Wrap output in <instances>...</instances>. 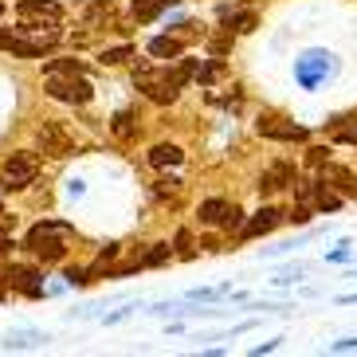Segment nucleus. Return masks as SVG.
I'll list each match as a JSON object with an SVG mask.
<instances>
[{
	"label": "nucleus",
	"mask_w": 357,
	"mask_h": 357,
	"mask_svg": "<svg viewBox=\"0 0 357 357\" xmlns=\"http://www.w3.org/2000/svg\"><path fill=\"white\" fill-rule=\"evenodd\" d=\"M47 95H52L55 102L83 106V102H91V95H95V86L86 83L83 75H47Z\"/></svg>",
	"instance_id": "obj_2"
},
{
	"label": "nucleus",
	"mask_w": 357,
	"mask_h": 357,
	"mask_svg": "<svg viewBox=\"0 0 357 357\" xmlns=\"http://www.w3.org/2000/svg\"><path fill=\"white\" fill-rule=\"evenodd\" d=\"M149 55H153V59H177V55H181V40L158 36V40L149 43Z\"/></svg>",
	"instance_id": "obj_15"
},
{
	"label": "nucleus",
	"mask_w": 357,
	"mask_h": 357,
	"mask_svg": "<svg viewBox=\"0 0 357 357\" xmlns=\"http://www.w3.org/2000/svg\"><path fill=\"white\" fill-rule=\"evenodd\" d=\"M165 259H169V243H158V248H153V252L146 255V263H149V267H161Z\"/></svg>",
	"instance_id": "obj_24"
},
{
	"label": "nucleus",
	"mask_w": 357,
	"mask_h": 357,
	"mask_svg": "<svg viewBox=\"0 0 357 357\" xmlns=\"http://www.w3.org/2000/svg\"><path fill=\"white\" fill-rule=\"evenodd\" d=\"M59 16H63V8H59L55 0H20V20L24 24H36V28H40V24H55Z\"/></svg>",
	"instance_id": "obj_7"
},
{
	"label": "nucleus",
	"mask_w": 357,
	"mask_h": 357,
	"mask_svg": "<svg viewBox=\"0 0 357 357\" xmlns=\"http://www.w3.org/2000/svg\"><path fill=\"white\" fill-rule=\"evenodd\" d=\"M169 4H173V0H134V20H142V24L158 20Z\"/></svg>",
	"instance_id": "obj_13"
},
{
	"label": "nucleus",
	"mask_w": 357,
	"mask_h": 357,
	"mask_svg": "<svg viewBox=\"0 0 357 357\" xmlns=\"http://www.w3.org/2000/svg\"><path fill=\"white\" fill-rule=\"evenodd\" d=\"M322 181H334L337 189H342V197H357V185H354V177H349L346 169H334V165H326Z\"/></svg>",
	"instance_id": "obj_14"
},
{
	"label": "nucleus",
	"mask_w": 357,
	"mask_h": 357,
	"mask_svg": "<svg viewBox=\"0 0 357 357\" xmlns=\"http://www.w3.org/2000/svg\"><path fill=\"white\" fill-rule=\"evenodd\" d=\"M189 75H192V63H181V67H173V71H161V75H153L146 63H142L134 71V79H137V86H142L153 102H173L177 91L189 83Z\"/></svg>",
	"instance_id": "obj_1"
},
{
	"label": "nucleus",
	"mask_w": 357,
	"mask_h": 357,
	"mask_svg": "<svg viewBox=\"0 0 357 357\" xmlns=\"http://www.w3.org/2000/svg\"><path fill=\"white\" fill-rule=\"evenodd\" d=\"M287 185H294V169L291 165H275L259 177V192H275V189H287Z\"/></svg>",
	"instance_id": "obj_11"
},
{
	"label": "nucleus",
	"mask_w": 357,
	"mask_h": 357,
	"mask_svg": "<svg viewBox=\"0 0 357 357\" xmlns=\"http://www.w3.org/2000/svg\"><path fill=\"white\" fill-rule=\"evenodd\" d=\"M275 224H279V212H275V208H259L240 231H243V240H255V236H267Z\"/></svg>",
	"instance_id": "obj_10"
},
{
	"label": "nucleus",
	"mask_w": 357,
	"mask_h": 357,
	"mask_svg": "<svg viewBox=\"0 0 357 357\" xmlns=\"http://www.w3.org/2000/svg\"><path fill=\"white\" fill-rule=\"evenodd\" d=\"M337 142H349V146H357V126H349V130H337Z\"/></svg>",
	"instance_id": "obj_27"
},
{
	"label": "nucleus",
	"mask_w": 357,
	"mask_h": 357,
	"mask_svg": "<svg viewBox=\"0 0 357 357\" xmlns=\"http://www.w3.org/2000/svg\"><path fill=\"white\" fill-rule=\"evenodd\" d=\"M259 134L263 137H275V142H306V130L303 126H291V122H279V118H263Z\"/></svg>",
	"instance_id": "obj_8"
},
{
	"label": "nucleus",
	"mask_w": 357,
	"mask_h": 357,
	"mask_svg": "<svg viewBox=\"0 0 357 357\" xmlns=\"http://www.w3.org/2000/svg\"><path fill=\"white\" fill-rule=\"evenodd\" d=\"M114 134L122 137V142H126V137H134V114H130V110H122V114L114 118Z\"/></svg>",
	"instance_id": "obj_20"
},
{
	"label": "nucleus",
	"mask_w": 357,
	"mask_h": 357,
	"mask_svg": "<svg viewBox=\"0 0 357 357\" xmlns=\"http://www.w3.org/2000/svg\"><path fill=\"white\" fill-rule=\"evenodd\" d=\"M220 228H224V231H231V228H243V212L236 208V204H228V208H224V216H220Z\"/></svg>",
	"instance_id": "obj_21"
},
{
	"label": "nucleus",
	"mask_w": 357,
	"mask_h": 357,
	"mask_svg": "<svg viewBox=\"0 0 357 357\" xmlns=\"http://www.w3.org/2000/svg\"><path fill=\"white\" fill-rule=\"evenodd\" d=\"M40 149L47 158H67V153H75V137L67 134L59 122H43L40 126Z\"/></svg>",
	"instance_id": "obj_5"
},
{
	"label": "nucleus",
	"mask_w": 357,
	"mask_h": 357,
	"mask_svg": "<svg viewBox=\"0 0 357 357\" xmlns=\"http://www.w3.org/2000/svg\"><path fill=\"white\" fill-rule=\"evenodd\" d=\"M228 47H231V40H228V36H216V40H212V55H224Z\"/></svg>",
	"instance_id": "obj_25"
},
{
	"label": "nucleus",
	"mask_w": 357,
	"mask_h": 357,
	"mask_svg": "<svg viewBox=\"0 0 357 357\" xmlns=\"http://www.w3.org/2000/svg\"><path fill=\"white\" fill-rule=\"evenodd\" d=\"M20 32H32V40H12L8 52H12V55H24V59H36V55H43L47 47H55V40H59L52 28L43 32V24H40V28H36V24H24Z\"/></svg>",
	"instance_id": "obj_4"
},
{
	"label": "nucleus",
	"mask_w": 357,
	"mask_h": 357,
	"mask_svg": "<svg viewBox=\"0 0 357 357\" xmlns=\"http://www.w3.org/2000/svg\"><path fill=\"white\" fill-rule=\"evenodd\" d=\"M224 208H228V200H204L200 204V224H220V216H224Z\"/></svg>",
	"instance_id": "obj_16"
},
{
	"label": "nucleus",
	"mask_w": 357,
	"mask_h": 357,
	"mask_svg": "<svg viewBox=\"0 0 357 357\" xmlns=\"http://www.w3.org/2000/svg\"><path fill=\"white\" fill-rule=\"evenodd\" d=\"M12 40H16V36H12V28H0V52H4V47H12Z\"/></svg>",
	"instance_id": "obj_28"
},
{
	"label": "nucleus",
	"mask_w": 357,
	"mask_h": 357,
	"mask_svg": "<svg viewBox=\"0 0 357 357\" xmlns=\"http://www.w3.org/2000/svg\"><path fill=\"white\" fill-rule=\"evenodd\" d=\"M130 55H134V47H110V52H102V63H126Z\"/></svg>",
	"instance_id": "obj_22"
},
{
	"label": "nucleus",
	"mask_w": 357,
	"mask_h": 357,
	"mask_svg": "<svg viewBox=\"0 0 357 357\" xmlns=\"http://www.w3.org/2000/svg\"><path fill=\"white\" fill-rule=\"evenodd\" d=\"M28 248H32L40 259H47V263L63 259V240H59V231H55V228H43V224L28 231Z\"/></svg>",
	"instance_id": "obj_6"
},
{
	"label": "nucleus",
	"mask_w": 357,
	"mask_h": 357,
	"mask_svg": "<svg viewBox=\"0 0 357 357\" xmlns=\"http://www.w3.org/2000/svg\"><path fill=\"white\" fill-rule=\"evenodd\" d=\"M181 158H185V153H181L177 146H153V153H149L153 165H177Z\"/></svg>",
	"instance_id": "obj_18"
},
{
	"label": "nucleus",
	"mask_w": 357,
	"mask_h": 357,
	"mask_svg": "<svg viewBox=\"0 0 357 357\" xmlns=\"http://www.w3.org/2000/svg\"><path fill=\"white\" fill-rule=\"evenodd\" d=\"M231 24H236V32H252L255 28V12H240V16H231Z\"/></svg>",
	"instance_id": "obj_23"
},
{
	"label": "nucleus",
	"mask_w": 357,
	"mask_h": 357,
	"mask_svg": "<svg viewBox=\"0 0 357 357\" xmlns=\"http://www.w3.org/2000/svg\"><path fill=\"white\" fill-rule=\"evenodd\" d=\"M36 173H40V158H36V153H12V158L4 161V169H0V185L8 192L28 189L36 181Z\"/></svg>",
	"instance_id": "obj_3"
},
{
	"label": "nucleus",
	"mask_w": 357,
	"mask_h": 357,
	"mask_svg": "<svg viewBox=\"0 0 357 357\" xmlns=\"http://www.w3.org/2000/svg\"><path fill=\"white\" fill-rule=\"evenodd\" d=\"M83 24L86 28H106V24H114V4H110V0H86Z\"/></svg>",
	"instance_id": "obj_9"
},
{
	"label": "nucleus",
	"mask_w": 357,
	"mask_h": 357,
	"mask_svg": "<svg viewBox=\"0 0 357 357\" xmlns=\"http://www.w3.org/2000/svg\"><path fill=\"white\" fill-rule=\"evenodd\" d=\"M310 197H314V208H322V212H334L337 204H342V197H334V192L326 189V181L318 185V189H310Z\"/></svg>",
	"instance_id": "obj_17"
},
{
	"label": "nucleus",
	"mask_w": 357,
	"mask_h": 357,
	"mask_svg": "<svg viewBox=\"0 0 357 357\" xmlns=\"http://www.w3.org/2000/svg\"><path fill=\"white\" fill-rule=\"evenodd\" d=\"M4 279H8V287H16V291H24V294H40V283H36V271H28V267H8L4 271Z\"/></svg>",
	"instance_id": "obj_12"
},
{
	"label": "nucleus",
	"mask_w": 357,
	"mask_h": 357,
	"mask_svg": "<svg viewBox=\"0 0 357 357\" xmlns=\"http://www.w3.org/2000/svg\"><path fill=\"white\" fill-rule=\"evenodd\" d=\"M189 243H192V240H189V231H177V252H181V255H192Z\"/></svg>",
	"instance_id": "obj_26"
},
{
	"label": "nucleus",
	"mask_w": 357,
	"mask_h": 357,
	"mask_svg": "<svg viewBox=\"0 0 357 357\" xmlns=\"http://www.w3.org/2000/svg\"><path fill=\"white\" fill-rule=\"evenodd\" d=\"M47 75H83V63H79V59H52V63H47Z\"/></svg>",
	"instance_id": "obj_19"
},
{
	"label": "nucleus",
	"mask_w": 357,
	"mask_h": 357,
	"mask_svg": "<svg viewBox=\"0 0 357 357\" xmlns=\"http://www.w3.org/2000/svg\"><path fill=\"white\" fill-rule=\"evenodd\" d=\"M0 12H4V4H0Z\"/></svg>",
	"instance_id": "obj_30"
},
{
	"label": "nucleus",
	"mask_w": 357,
	"mask_h": 357,
	"mask_svg": "<svg viewBox=\"0 0 357 357\" xmlns=\"http://www.w3.org/2000/svg\"><path fill=\"white\" fill-rule=\"evenodd\" d=\"M310 165H326V149H310Z\"/></svg>",
	"instance_id": "obj_29"
}]
</instances>
